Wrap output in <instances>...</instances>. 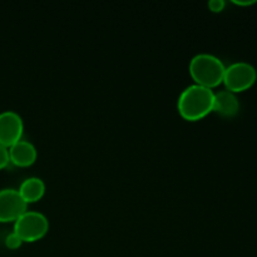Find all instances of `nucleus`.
<instances>
[{"instance_id":"8","label":"nucleus","mask_w":257,"mask_h":257,"mask_svg":"<svg viewBox=\"0 0 257 257\" xmlns=\"http://www.w3.org/2000/svg\"><path fill=\"white\" fill-rule=\"evenodd\" d=\"M238 110H240V100L237 94L227 89L215 92L212 113H217L221 117L232 118L237 114Z\"/></svg>"},{"instance_id":"9","label":"nucleus","mask_w":257,"mask_h":257,"mask_svg":"<svg viewBox=\"0 0 257 257\" xmlns=\"http://www.w3.org/2000/svg\"><path fill=\"white\" fill-rule=\"evenodd\" d=\"M45 190H47V187H45L44 181L40 177H35V176L25 178L18 188L20 196L27 202V205L35 203L42 200L45 195Z\"/></svg>"},{"instance_id":"2","label":"nucleus","mask_w":257,"mask_h":257,"mask_svg":"<svg viewBox=\"0 0 257 257\" xmlns=\"http://www.w3.org/2000/svg\"><path fill=\"white\" fill-rule=\"evenodd\" d=\"M226 65L215 54L201 52L193 55L188 63V73L193 83L206 88L218 87L222 84Z\"/></svg>"},{"instance_id":"6","label":"nucleus","mask_w":257,"mask_h":257,"mask_svg":"<svg viewBox=\"0 0 257 257\" xmlns=\"http://www.w3.org/2000/svg\"><path fill=\"white\" fill-rule=\"evenodd\" d=\"M27 210L28 205L19 191L15 188L0 190V222H15Z\"/></svg>"},{"instance_id":"1","label":"nucleus","mask_w":257,"mask_h":257,"mask_svg":"<svg viewBox=\"0 0 257 257\" xmlns=\"http://www.w3.org/2000/svg\"><path fill=\"white\" fill-rule=\"evenodd\" d=\"M213 99L215 90L192 83L178 95L177 110L185 120L197 122L212 113Z\"/></svg>"},{"instance_id":"7","label":"nucleus","mask_w":257,"mask_h":257,"mask_svg":"<svg viewBox=\"0 0 257 257\" xmlns=\"http://www.w3.org/2000/svg\"><path fill=\"white\" fill-rule=\"evenodd\" d=\"M10 163L17 167H30L38 158V150L30 141L22 138L9 147Z\"/></svg>"},{"instance_id":"10","label":"nucleus","mask_w":257,"mask_h":257,"mask_svg":"<svg viewBox=\"0 0 257 257\" xmlns=\"http://www.w3.org/2000/svg\"><path fill=\"white\" fill-rule=\"evenodd\" d=\"M23 243L24 242L22 241V238H20L14 231H12V232L8 233V235L5 236V246H7L8 248H10V250H18Z\"/></svg>"},{"instance_id":"12","label":"nucleus","mask_w":257,"mask_h":257,"mask_svg":"<svg viewBox=\"0 0 257 257\" xmlns=\"http://www.w3.org/2000/svg\"><path fill=\"white\" fill-rule=\"evenodd\" d=\"M207 7L208 9H210V12L221 13L225 9L226 2L225 0H210V2L207 3Z\"/></svg>"},{"instance_id":"3","label":"nucleus","mask_w":257,"mask_h":257,"mask_svg":"<svg viewBox=\"0 0 257 257\" xmlns=\"http://www.w3.org/2000/svg\"><path fill=\"white\" fill-rule=\"evenodd\" d=\"M49 220L40 211L27 210L14 222V231L23 242H37L48 233Z\"/></svg>"},{"instance_id":"13","label":"nucleus","mask_w":257,"mask_h":257,"mask_svg":"<svg viewBox=\"0 0 257 257\" xmlns=\"http://www.w3.org/2000/svg\"><path fill=\"white\" fill-rule=\"evenodd\" d=\"M233 4L238 5V7H250V5L256 4V0H232Z\"/></svg>"},{"instance_id":"11","label":"nucleus","mask_w":257,"mask_h":257,"mask_svg":"<svg viewBox=\"0 0 257 257\" xmlns=\"http://www.w3.org/2000/svg\"><path fill=\"white\" fill-rule=\"evenodd\" d=\"M10 163V157H9V148L5 147V146L0 145V171L7 168Z\"/></svg>"},{"instance_id":"5","label":"nucleus","mask_w":257,"mask_h":257,"mask_svg":"<svg viewBox=\"0 0 257 257\" xmlns=\"http://www.w3.org/2000/svg\"><path fill=\"white\" fill-rule=\"evenodd\" d=\"M24 120L22 115L12 109L0 112V145L9 148L23 138Z\"/></svg>"},{"instance_id":"4","label":"nucleus","mask_w":257,"mask_h":257,"mask_svg":"<svg viewBox=\"0 0 257 257\" xmlns=\"http://www.w3.org/2000/svg\"><path fill=\"white\" fill-rule=\"evenodd\" d=\"M257 80V70L251 63L238 60L226 65L222 84L225 89L237 93L250 89Z\"/></svg>"}]
</instances>
